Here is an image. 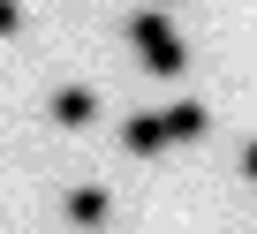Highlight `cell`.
<instances>
[{
	"label": "cell",
	"mask_w": 257,
	"mask_h": 234,
	"mask_svg": "<svg viewBox=\"0 0 257 234\" xmlns=\"http://www.w3.org/2000/svg\"><path fill=\"white\" fill-rule=\"evenodd\" d=\"M128 46L144 53V68H152V76H182V61H189V46H182V31L167 23V8H137V23H128Z\"/></svg>",
	"instance_id": "6da1fadb"
},
{
	"label": "cell",
	"mask_w": 257,
	"mask_h": 234,
	"mask_svg": "<svg viewBox=\"0 0 257 234\" xmlns=\"http://www.w3.org/2000/svg\"><path fill=\"white\" fill-rule=\"evenodd\" d=\"M159 129H167V144H197V136H212V106L174 98V106H159Z\"/></svg>",
	"instance_id": "7a4b0ae2"
},
{
	"label": "cell",
	"mask_w": 257,
	"mask_h": 234,
	"mask_svg": "<svg viewBox=\"0 0 257 234\" xmlns=\"http://www.w3.org/2000/svg\"><path fill=\"white\" fill-rule=\"evenodd\" d=\"M46 113H53L61 129H91V121H98V91H91V83H61V91L46 98Z\"/></svg>",
	"instance_id": "3957f363"
},
{
	"label": "cell",
	"mask_w": 257,
	"mask_h": 234,
	"mask_svg": "<svg viewBox=\"0 0 257 234\" xmlns=\"http://www.w3.org/2000/svg\"><path fill=\"white\" fill-rule=\"evenodd\" d=\"M61 211H68V226H83V234H98V226L113 219V196H106L98 181H83V189H68V196H61Z\"/></svg>",
	"instance_id": "277c9868"
},
{
	"label": "cell",
	"mask_w": 257,
	"mask_h": 234,
	"mask_svg": "<svg viewBox=\"0 0 257 234\" xmlns=\"http://www.w3.org/2000/svg\"><path fill=\"white\" fill-rule=\"evenodd\" d=\"M121 151H137V159L167 151V129H159V113H128V121H121Z\"/></svg>",
	"instance_id": "5b68a950"
},
{
	"label": "cell",
	"mask_w": 257,
	"mask_h": 234,
	"mask_svg": "<svg viewBox=\"0 0 257 234\" xmlns=\"http://www.w3.org/2000/svg\"><path fill=\"white\" fill-rule=\"evenodd\" d=\"M23 31V0H0V38H16Z\"/></svg>",
	"instance_id": "8992f818"
},
{
	"label": "cell",
	"mask_w": 257,
	"mask_h": 234,
	"mask_svg": "<svg viewBox=\"0 0 257 234\" xmlns=\"http://www.w3.org/2000/svg\"><path fill=\"white\" fill-rule=\"evenodd\" d=\"M152 8H174V0H152Z\"/></svg>",
	"instance_id": "52a82bcc"
}]
</instances>
